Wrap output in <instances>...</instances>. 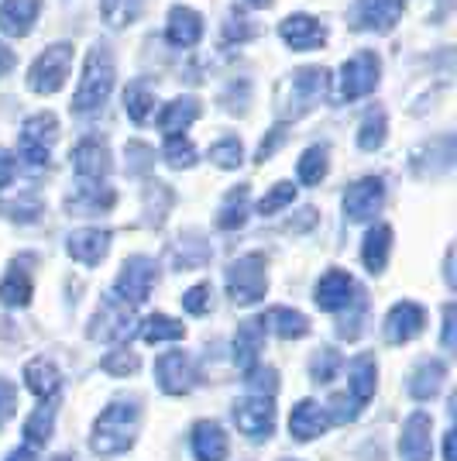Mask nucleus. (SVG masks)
<instances>
[{"label": "nucleus", "mask_w": 457, "mask_h": 461, "mask_svg": "<svg viewBox=\"0 0 457 461\" xmlns=\"http://www.w3.org/2000/svg\"><path fill=\"white\" fill-rule=\"evenodd\" d=\"M39 211H41V203L35 200V196H21V200H11V203L4 207V213L14 217V221H21V224H24V221H35Z\"/></svg>", "instance_id": "49"}, {"label": "nucleus", "mask_w": 457, "mask_h": 461, "mask_svg": "<svg viewBox=\"0 0 457 461\" xmlns=\"http://www.w3.org/2000/svg\"><path fill=\"white\" fill-rule=\"evenodd\" d=\"M111 238H114V234L107 228L73 230L69 241H66V251L76 258L79 266H100V262L107 258V251H111Z\"/></svg>", "instance_id": "17"}, {"label": "nucleus", "mask_w": 457, "mask_h": 461, "mask_svg": "<svg viewBox=\"0 0 457 461\" xmlns=\"http://www.w3.org/2000/svg\"><path fill=\"white\" fill-rule=\"evenodd\" d=\"M262 348H265V317H248L234 334V366L251 372L262 358Z\"/></svg>", "instance_id": "18"}, {"label": "nucleus", "mask_w": 457, "mask_h": 461, "mask_svg": "<svg viewBox=\"0 0 457 461\" xmlns=\"http://www.w3.org/2000/svg\"><path fill=\"white\" fill-rule=\"evenodd\" d=\"M230 417L237 423V430L248 438V441H268L272 430H275V403L265 396H248V400H237Z\"/></svg>", "instance_id": "10"}, {"label": "nucleus", "mask_w": 457, "mask_h": 461, "mask_svg": "<svg viewBox=\"0 0 457 461\" xmlns=\"http://www.w3.org/2000/svg\"><path fill=\"white\" fill-rule=\"evenodd\" d=\"M289 461H292V458H289Z\"/></svg>", "instance_id": "58"}, {"label": "nucleus", "mask_w": 457, "mask_h": 461, "mask_svg": "<svg viewBox=\"0 0 457 461\" xmlns=\"http://www.w3.org/2000/svg\"><path fill=\"white\" fill-rule=\"evenodd\" d=\"M341 366H344L341 351H334V348H320V351L309 358V379L327 385L330 379H337V375H341Z\"/></svg>", "instance_id": "41"}, {"label": "nucleus", "mask_w": 457, "mask_h": 461, "mask_svg": "<svg viewBox=\"0 0 457 461\" xmlns=\"http://www.w3.org/2000/svg\"><path fill=\"white\" fill-rule=\"evenodd\" d=\"M41 14V0H4L0 4V32L11 39H24Z\"/></svg>", "instance_id": "21"}, {"label": "nucleus", "mask_w": 457, "mask_h": 461, "mask_svg": "<svg viewBox=\"0 0 457 461\" xmlns=\"http://www.w3.org/2000/svg\"><path fill=\"white\" fill-rule=\"evenodd\" d=\"M327 169H330V152H327V145H309V149L300 155V166H296L300 186H320Z\"/></svg>", "instance_id": "36"}, {"label": "nucleus", "mask_w": 457, "mask_h": 461, "mask_svg": "<svg viewBox=\"0 0 457 461\" xmlns=\"http://www.w3.org/2000/svg\"><path fill=\"white\" fill-rule=\"evenodd\" d=\"M203 39V18L193 7H172L166 21V41L172 49H193Z\"/></svg>", "instance_id": "24"}, {"label": "nucleus", "mask_w": 457, "mask_h": 461, "mask_svg": "<svg viewBox=\"0 0 457 461\" xmlns=\"http://www.w3.org/2000/svg\"><path fill=\"white\" fill-rule=\"evenodd\" d=\"M117 193L111 186H79L76 193H69L66 211L69 213H107L114 211Z\"/></svg>", "instance_id": "30"}, {"label": "nucleus", "mask_w": 457, "mask_h": 461, "mask_svg": "<svg viewBox=\"0 0 457 461\" xmlns=\"http://www.w3.org/2000/svg\"><path fill=\"white\" fill-rule=\"evenodd\" d=\"M327 86V73L324 69H300L292 77V114H303L309 111Z\"/></svg>", "instance_id": "29"}, {"label": "nucleus", "mask_w": 457, "mask_h": 461, "mask_svg": "<svg viewBox=\"0 0 457 461\" xmlns=\"http://www.w3.org/2000/svg\"><path fill=\"white\" fill-rule=\"evenodd\" d=\"M24 385L39 396L41 403H52L58 396V389H62V375H58L56 362H49V358H31V362L24 366Z\"/></svg>", "instance_id": "27"}, {"label": "nucleus", "mask_w": 457, "mask_h": 461, "mask_svg": "<svg viewBox=\"0 0 457 461\" xmlns=\"http://www.w3.org/2000/svg\"><path fill=\"white\" fill-rule=\"evenodd\" d=\"M327 420L330 423H351L358 413H362V406L354 403L347 393H337V396H330V403H327Z\"/></svg>", "instance_id": "46"}, {"label": "nucleus", "mask_w": 457, "mask_h": 461, "mask_svg": "<svg viewBox=\"0 0 457 461\" xmlns=\"http://www.w3.org/2000/svg\"><path fill=\"white\" fill-rule=\"evenodd\" d=\"M399 0H354V24L368 32H385L399 21Z\"/></svg>", "instance_id": "26"}, {"label": "nucleus", "mask_w": 457, "mask_h": 461, "mask_svg": "<svg viewBox=\"0 0 457 461\" xmlns=\"http://www.w3.org/2000/svg\"><path fill=\"white\" fill-rule=\"evenodd\" d=\"M196 117H200V104L193 96H175L158 114V131L166 138H183L193 128Z\"/></svg>", "instance_id": "25"}, {"label": "nucleus", "mask_w": 457, "mask_h": 461, "mask_svg": "<svg viewBox=\"0 0 457 461\" xmlns=\"http://www.w3.org/2000/svg\"><path fill=\"white\" fill-rule=\"evenodd\" d=\"M56 138H58L56 114H31L21 124V158H24L31 169L49 166L52 149H56Z\"/></svg>", "instance_id": "8"}, {"label": "nucleus", "mask_w": 457, "mask_h": 461, "mask_svg": "<svg viewBox=\"0 0 457 461\" xmlns=\"http://www.w3.org/2000/svg\"><path fill=\"white\" fill-rule=\"evenodd\" d=\"M18 413V385L0 375V427Z\"/></svg>", "instance_id": "48"}, {"label": "nucleus", "mask_w": 457, "mask_h": 461, "mask_svg": "<svg viewBox=\"0 0 457 461\" xmlns=\"http://www.w3.org/2000/svg\"><path fill=\"white\" fill-rule=\"evenodd\" d=\"M248 211H251V190L245 186V183H241V186L228 190L224 203H220V213H217V224H220L224 230L245 228V221H248Z\"/></svg>", "instance_id": "32"}, {"label": "nucleus", "mask_w": 457, "mask_h": 461, "mask_svg": "<svg viewBox=\"0 0 457 461\" xmlns=\"http://www.w3.org/2000/svg\"><path fill=\"white\" fill-rule=\"evenodd\" d=\"M183 338H186V324L172 321L169 313H152L141 324V341H148V345H172V341H183Z\"/></svg>", "instance_id": "35"}, {"label": "nucleus", "mask_w": 457, "mask_h": 461, "mask_svg": "<svg viewBox=\"0 0 457 461\" xmlns=\"http://www.w3.org/2000/svg\"><path fill=\"white\" fill-rule=\"evenodd\" d=\"M114 90V56L107 45H94L90 56H86V66H83V77H79V86L73 94V114H96L103 111L107 96Z\"/></svg>", "instance_id": "2"}, {"label": "nucleus", "mask_w": 457, "mask_h": 461, "mask_svg": "<svg viewBox=\"0 0 457 461\" xmlns=\"http://www.w3.org/2000/svg\"><path fill=\"white\" fill-rule=\"evenodd\" d=\"M224 283H228V296L237 307H251V303H262L268 293V266L265 255L248 251L241 255L237 262H230L224 272Z\"/></svg>", "instance_id": "3"}, {"label": "nucleus", "mask_w": 457, "mask_h": 461, "mask_svg": "<svg viewBox=\"0 0 457 461\" xmlns=\"http://www.w3.org/2000/svg\"><path fill=\"white\" fill-rule=\"evenodd\" d=\"M162 155H166V162H169L172 169H193V166L200 162V152H196V145H193L186 135H183V138H166Z\"/></svg>", "instance_id": "42"}, {"label": "nucleus", "mask_w": 457, "mask_h": 461, "mask_svg": "<svg viewBox=\"0 0 457 461\" xmlns=\"http://www.w3.org/2000/svg\"><path fill=\"white\" fill-rule=\"evenodd\" d=\"M155 383L166 396H186L196 385V368L186 351H166L155 358Z\"/></svg>", "instance_id": "11"}, {"label": "nucleus", "mask_w": 457, "mask_h": 461, "mask_svg": "<svg viewBox=\"0 0 457 461\" xmlns=\"http://www.w3.org/2000/svg\"><path fill=\"white\" fill-rule=\"evenodd\" d=\"M282 341H300V338H306L309 334V321H306V313H300V310L292 307H272L268 310V321H265Z\"/></svg>", "instance_id": "34"}, {"label": "nucleus", "mask_w": 457, "mask_h": 461, "mask_svg": "<svg viewBox=\"0 0 457 461\" xmlns=\"http://www.w3.org/2000/svg\"><path fill=\"white\" fill-rule=\"evenodd\" d=\"M440 345L447 348V351L457 345V307L454 303L444 307V334H440Z\"/></svg>", "instance_id": "50"}, {"label": "nucleus", "mask_w": 457, "mask_h": 461, "mask_svg": "<svg viewBox=\"0 0 457 461\" xmlns=\"http://www.w3.org/2000/svg\"><path fill=\"white\" fill-rule=\"evenodd\" d=\"M14 173H18V162H14L11 149H0V190L14 183Z\"/></svg>", "instance_id": "51"}, {"label": "nucleus", "mask_w": 457, "mask_h": 461, "mask_svg": "<svg viewBox=\"0 0 457 461\" xmlns=\"http://www.w3.org/2000/svg\"><path fill=\"white\" fill-rule=\"evenodd\" d=\"M31 272L24 269V266H11V269L4 272V279H0V303L4 307H28L31 303Z\"/></svg>", "instance_id": "31"}, {"label": "nucleus", "mask_w": 457, "mask_h": 461, "mask_svg": "<svg viewBox=\"0 0 457 461\" xmlns=\"http://www.w3.org/2000/svg\"><path fill=\"white\" fill-rule=\"evenodd\" d=\"M141 4L145 0H100V14L111 28H128L141 14Z\"/></svg>", "instance_id": "39"}, {"label": "nucleus", "mask_w": 457, "mask_h": 461, "mask_svg": "<svg viewBox=\"0 0 457 461\" xmlns=\"http://www.w3.org/2000/svg\"><path fill=\"white\" fill-rule=\"evenodd\" d=\"M279 39L286 41L292 52H313V49L327 45V24L313 14H292L279 24Z\"/></svg>", "instance_id": "15"}, {"label": "nucleus", "mask_w": 457, "mask_h": 461, "mask_svg": "<svg viewBox=\"0 0 457 461\" xmlns=\"http://www.w3.org/2000/svg\"><path fill=\"white\" fill-rule=\"evenodd\" d=\"M190 444H193V458L196 461H224L228 458V451H230L224 427H220V423H213V420L193 423Z\"/></svg>", "instance_id": "19"}, {"label": "nucleus", "mask_w": 457, "mask_h": 461, "mask_svg": "<svg viewBox=\"0 0 457 461\" xmlns=\"http://www.w3.org/2000/svg\"><path fill=\"white\" fill-rule=\"evenodd\" d=\"M73 59H76V49H73L69 41L49 45V49L39 52V59L31 62V69H28V86H31L39 96L58 94L62 83H66L69 73H73Z\"/></svg>", "instance_id": "4"}, {"label": "nucleus", "mask_w": 457, "mask_h": 461, "mask_svg": "<svg viewBox=\"0 0 457 461\" xmlns=\"http://www.w3.org/2000/svg\"><path fill=\"white\" fill-rule=\"evenodd\" d=\"M158 279V266H155L148 255H131L114 279V300L128 303V307H141L155 289Z\"/></svg>", "instance_id": "6"}, {"label": "nucleus", "mask_w": 457, "mask_h": 461, "mask_svg": "<svg viewBox=\"0 0 457 461\" xmlns=\"http://www.w3.org/2000/svg\"><path fill=\"white\" fill-rule=\"evenodd\" d=\"M381 79V62L375 52H358L347 62H341V73H337V104H354L364 100L368 94H375Z\"/></svg>", "instance_id": "5"}, {"label": "nucleus", "mask_w": 457, "mask_h": 461, "mask_svg": "<svg viewBox=\"0 0 457 461\" xmlns=\"http://www.w3.org/2000/svg\"><path fill=\"white\" fill-rule=\"evenodd\" d=\"M282 138H286V128H275V131H272L268 138H262V149H258V155H255V158H258V162L272 158V155H275V145H279Z\"/></svg>", "instance_id": "52"}, {"label": "nucleus", "mask_w": 457, "mask_h": 461, "mask_svg": "<svg viewBox=\"0 0 457 461\" xmlns=\"http://www.w3.org/2000/svg\"><path fill=\"white\" fill-rule=\"evenodd\" d=\"M392 255V228L389 224H372L362 241V262L372 276H381Z\"/></svg>", "instance_id": "28"}, {"label": "nucleus", "mask_w": 457, "mask_h": 461, "mask_svg": "<svg viewBox=\"0 0 457 461\" xmlns=\"http://www.w3.org/2000/svg\"><path fill=\"white\" fill-rule=\"evenodd\" d=\"M251 7H268V4H272V0H248Z\"/></svg>", "instance_id": "56"}, {"label": "nucleus", "mask_w": 457, "mask_h": 461, "mask_svg": "<svg viewBox=\"0 0 457 461\" xmlns=\"http://www.w3.org/2000/svg\"><path fill=\"white\" fill-rule=\"evenodd\" d=\"M134 307L121 303L114 296H107L100 307H96L94 321L86 327L90 341H100V345H124L128 338L134 334Z\"/></svg>", "instance_id": "7"}, {"label": "nucleus", "mask_w": 457, "mask_h": 461, "mask_svg": "<svg viewBox=\"0 0 457 461\" xmlns=\"http://www.w3.org/2000/svg\"><path fill=\"white\" fill-rule=\"evenodd\" d=\"M444 461H457V451H454V430H447V441H444Z\"/></svg>", "instance_id": "55"}, {"label": "nucleus", "mask_w": 457, "mask_h": 461, "mask_svg": "<svg viewBox=\"0 0 457 461\" xmlns=\"http://www.w3.org/2000/svg\"><path fill=\"white\" fill-rule=\"evenodd\" d=\"M138 366H141V358L134 355L131 348H114V351H111V355H103V362H100V368H103L107 375H114V379L134 375Z\"/></svg>", "instance_id": "44"}, {"label": "nucleus", "mask_w": 457, "mask_h": 461, "mask_svg": "<svg viewBox=\"0 0 457 461\" xmlns=\"http://www.w3.org/2000/svg\"><path fill=\"white\" fill-rule=\"evenodd\" d=\"M245 385L251 389V396H265L272 400L279 389V372L272 366H255L251 372H245Z\"/></svg>", "instance_id": "45"}, {"label": "nucleus", "mask_w": 457, "mask_h": 461, "mask_svg": "<svg viewBox=\"0 0 457 461\" xmlns=\"http://www.w3.org/2000/svg\"><path fill=\"white\" fill-rule=\"evenodd\" d=\"M399 458L402 461H430L434 458V417L426 410H413L399 430Z\"/></svg>", "instance_id": "13"}, {"label": "nucleus", "mask_w": 457, "mask_h": 461, "mask_svg": "<svg viewBox=\"0 0 457 461\" xmlns=\"http://www.w3.org/2000/svg\"><path fill=\"white\" fill-rule=\"evenodd\" d=\"M52 430H56V406L41 403L28 420H24V447L41 451L45 444L52 441Z\"/></svg>", "instance_id": "33"}, {"label": "nucleus", "mask_w": 457, "mask_h": 461, "mask_svg": "<svg viewBox=\"0 0 457 461\" xmlns=\"http://www.w3.org/2000/svg\"><path fill=\"white\" fill-rule=\"evenodd\" d=\"M152 107H155V94L145 79H134L124 90V111L134 124H148L152 121Z\"/></svg>", "instance_id": "37"}, {"label": "nucleus", "mask_w": 457, "mask_h": 461, "mask_svg": "<svg viewBox=\"0 0 457 461\" xmlns=\"http://www.w3.org/2000/svg\"><path fill=\"white\" fill-rule=\"evenodd\" d=\"M426 327V310L413 303V300H402L396 307L385 313V338L389 345H409L413 338L423 334Z\"/></svg>", "instance_id": "16"}, {"label": "nucleus", "mask_w": 457, "mask_h": 461, "mask_svg": "<svg viewBox=\"0 0 457 461\" xmlns=\"http://www.w3.org/2000/svg\"><path fill=\"white\" fill-rule=\"evenodd\" d=\"M313 300H317V307L327 310V313H341V310H347L358 300V283H354L351 272L330 269L320 276V283L313 289Z\"/></svg>", "instance_id": "14"}, {"label": "nucleus", "mask_w": 457, "mask_h": 461, "mask_svg": "<svg viewBox=\"0 0 457 461\" xmlns=\"http://www.w3.org/2000/svg\"><path fill=\"white\" fill-rule=\"evenodd\" d=\"M389 138V121H385V107H372L362 117V128H358V149L362 152H379Z\"/></svg>", "instance_id": "38"}, {"label": "nucleus", "mask_w": 457, "mask_h": 461, "mask_svg": "<svg viewBox=\"0 0 457 461\" xmlns=\"http://www.w3.org/2000/svg\"><path fill=\"white\" fill-rule=\"evenodd\" d=\"M327 427H330V420L317 400H300L289 413V434L296 441H317L327 434Z\"/></svg>", "instance_id": "20"}, {"label": "nucleus", "mask_w": 457, "mask_h": 461, "mask_svg": "<svg viewBox=\"0 0 457 461\" xmlns=\"http://www.w3.org/2000/svg\"><path fill=\"white\" fill-rule=\"evenodd\" d=\"M210 303H213V296H210L207 283H196L193 289H186V293H183V310H186V313H193V317H203V313H210Z\"/></svg>", "instance_id": "47"}, {"label": "nucleus", "mask_w": 457, "mask_h": 461, "mask_svg": "<svg viewBox=\"0 0 457 461\" xmlns=\"http://www.w3.org/2000/svg\"><path fill=\"white\" fill-rule=\"evenodd\" d=\"M73 169L79 176V186H107L111 169H114L107 141L100 135L79 138L76 149H73Z\"/></svg>", "instance_id": "9"}, {"label": "nucleus", "mask_w": 457, "mask_h": 461, "mask_svg": "<svg viewBox=\"0 0 457 461\" xmlns=\"http://www.w3.org/2000/svg\"><path fill=\"white\" fill-rule=\"evenodd\" d=\"M381 203H385V183H381V176H364V179L351 183L344 190V217L354 221V224L372 221L381 211Z\"/></svg>", "instance_id": "12"}, {"label": "nucleus", "mask_w": 457, "mask_h": 461, "mask_svg": "<svg viewBox=\"0 0 457 461\" xmlns=\"http://www.w3.org/2000/svg\"><path fill=\"white\" fill-rule=\"evenodd\" d=\"M347 385H351V400L364 410V403L379 389V362H375V355H354L347 362Z\"/></svg>", "instance_id": "22"}, {"label": "nucleus", "mask_w": 457, "mask_h": 461, "mask_svg": "<svg viewBox=\"0 0 457 461\" xmlns=\"http://www.w3.org/2000/svg\"><path fill=\"white\" fill-rule=\"evenodd\" d=\"M14 66H18V59H14V52H11V49H7L4 41H0V79L7 77V73H11Z\"/></svg>", "instance_id": "53"}, {"label": "nucleus", "mask_w": 457, "mask_h": 461, "mask_svg": "<svg viewBox=\"0 0 457 461\" xmlns=\"http://www.w3.org/2000/svg\"><path fill=\"white\" fill-rule=\"evenodd\" d=\"M52 461H73V458H69V455H56Z\"/></svg>", "instance_id": "57"}, {"label": "nucleus", "mask_w": 457, "mask_h": 461, "mask_svg": "<svg viewBox=\"0 0 457 461\" xmlns=\"http://www.w3.org/2000/svg\"><path fill=\"white\" fill-rule=\"evenodd\" d=\"M7 461H41L39 451H31V447H14L11 455H7Z\"/></svg>", "instance_id": "54"}, {"label": "nucleus", "mask_w": 457, "mask_h": 461, "mask_svg": "<svg viewBox=\"0 0 457 461\" xmlns=\"http://www.w3.org/2000/svg\"><path fill=\"white\" fill-rule=\"evenodd\" d=\"M241 149H245V145H241L237 135L217 138V141L210 145V162L220 166V169H237V166L245 162V152H241Z\"/></svg>", "instance_id": "40"}, {"label": "nucleus", "mask_w": 457, "mask_h": 461, "mask_svg": "<svg viewBox=\"0 0 457 461\" xmlns=\"http://www.w3.org/2000/svg\"><path fill=\"white\" fill-rule=\"evenodd\" d=\"M296 196H300V186H296V183H275V186L258 200V213H262V217H272V213L286 211L289 203H296Z\"/></svg>", "instance_id": "43"}, {"label": "nucleus", "mask_w": 457, "mask_h": 461, "mask_svg": "<svg viewBox=\"0 0 457 461\" xmlns=\"http://www.w3.org/2000/svg\"><path fill=\"white\" fill-rule=\"evenodd\" d=\"M141 430V406L138 400H114L96 417L94 434H90V451L100 458H114L131 451Z\"/></svg>", "instance_id": "1"}, {"label": "nucleus", "mask_w": 457, "mask_h": 461, "mask_svg": "<svg viewBox=\"0 0 457 461\" xmlns=\"http://www.w3.org/2000/svg\"><path fill=\"white\" fill-rule=\"evenodd\" d=\"M444 383H447V366H444L440 358H423V362H417V368L409 372L406 389H409L413 400L426 403V400H434L440 389H444Z\"/></svg>", "instance_id": "23"}]
</instances>
